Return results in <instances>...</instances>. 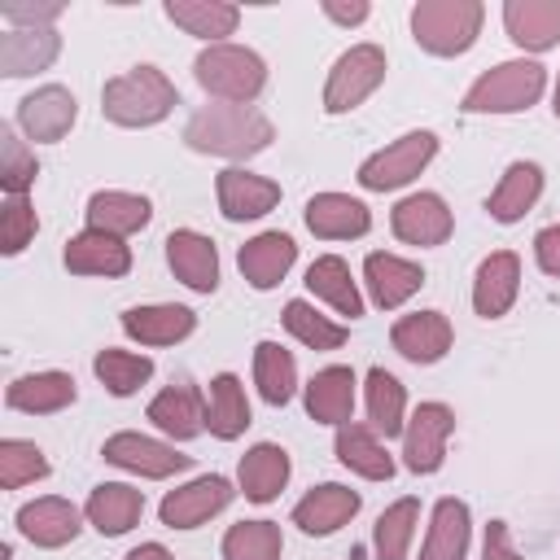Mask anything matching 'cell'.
Wrapping results in <instances>:
<instances>
[{
	"mask_svg": "<svg viewBox=\"0 0 560 560\" xmlns=\"http://www.w3.org/2000/svg\"><path fill=\"white\" fill-rule=\"evenodd\" d=\"M223 560H280L284 534L276 521H236L219 542Z\"/></svg>",
	"mask_w": 560,
	"mask_h": 560,
	"instance_id": "cell-42",
	"label": "cell"
},
{
	"mask_svg": "<svg viewBox=\"0 0 560 560\" xmlns=\"http://www.w3.org/2000/svg\"><path fill=\"white\" fill-rule=\"evenodd\" d=\"M214 197H219V210L228 223H249L280 206V184L267 175H254L245 166H228L214 175Z\"/></svg>",
	"mask_w": 560,
	"mask_h": 560,
	"instance_id": "cell-14",
	"label": "cell"
},
{
	"mask_svg": "<svg viewBox=\"0 0 560 560\" xmlns=\"http://www.w3.org/2000/svg\"><path fill=\"white\" fill-rule=\"evenodd\" d=\"M486 22L481 0H420L411 9V39L433 57H464Z\"/></svg>",
	"mask_w": 560,
	"mask_h": 560,
	"instance_id": "cell-5",
	"label": "cell"
},
{
	"mask_svg": "<svg viewBox=\"0 0 560 560\" xmlns=\"http://www.w3.org/2000/svg\"><path fill=\"white\" fill-rule=\"evenodd\" d=\"M542 92H547V66L534 57H512V61L481 70L472 88L464 92L459 109L464 114H521L538 105Z\"/></svg>",
	"mask_w": 560,
	"mask_h": 560,
	"instance_id": "cell-3",
	"label": "cell"
},
{
	"mask_svg": "<svg viewBox=\"0 0 560 560\" xmlns=\"http://www.w3.org/2000/svg\"><path fill=\"white\" fill-rule=\"evenodd\" d=\"M39 179V162H35V149L18 136L13 122L0 127V188L4 197H26Z\"/></svg>",
	"mask_w": 560,
	"mask_h": 560,
	"instance_id": "cell-44",
	"label": "cell"
},
{
	"mask_svg": "<svg viewBox=\"0 0 560 560\" xmlns=\"http://www.w3.org/2000/svg\"><path fill=\"white\" fill-rule=\"evenodd\" d=\"M61 52V35L52 26H39V31H18L9 26L0 35V74L4 79H26V74H39L57 61Z\"/></svg>",
	"mask_w": 560,
	"mask_h": 560,
	"instance_id": "cell-31",
	"label": "cell"
},
{
	"mask_svg": "<svg viewBox=\"0 0 560 560\" xmlns=\"http://www.w3.org/2000/svg\"><path fill=\"white\" fill-rule=\"evenodd\" d=\"M74 398H79L74 376H70V372H57V368H48V372H26V376L9 381V389H4V407L26 411V416H57V411H66Z\"/></svg>",
	"mask_w": 560,
	"mask_h": 560,
	"instance_id": "cell-26",
	"label": "cell"
},
{
	"mask_svg": "<svg viewBox=\"0 0 560 560\" xmlns=\"http://www.w3.org/2000/svg\"><path fill=\"white\" fill-rule=\"evenodd\" d=\"M551 114L560 118V74H556V92H551Z\"/></svg>",
	"mask_w": 560,
	"mask_h": 560,
	"instance_id": "cell-52",
	"label": "cell"
},
{
	"mask_svg": "<svg viewBox=\"0 0 560 560\" xmlns=\"http://www.w3.org/2000/svg\"><path fill=\"white\" fill-rule=\"evenodd\" d=\"M166 267L192 293H214L219 289V249H214L210 236H201L192 228H175L166 236Z\"/></svg>",
	"mask_w": 560,
	"mask_h": 560,
	"instance_id": "cell-23",
	"label": "cell"
},
{
	"mask_svg": "<svg viewBox=\"0 0 560 560\" xmlns=\"http://www.w3.org/2000/svg\"><path fill=\"white\" fill-rule=\"evenodd\" d=\"M232 499H236V486H232L228 477L201 472V477H192L188 486L166 490L162 503H158V516H162L166 529H197V525H206L210 516H219Z\"/></svg>",
	"mask_w": 560,
	"mask_h": 560,
	"instance_id": "cell-9",
	"label": "cell"
},
{
	"mask_svg": "<svg viewBox=\"0 0 560 560\" xmlns=\"http://www.w3.org/2000/svg\"><path fill=\"white\" fill-rule=\"evenodd\" d=\"M481 560H525V556L512 547V534H508V525H503V521H490V525H486Z\"/></svg>",
	"mask_w": 560,
	"mask_h": 560,
	"instance_id": "cell-49",
	"label": "cell"
},
{
	"mask_svg": "<svg viewBox=\"0 0 560 560\" xmlns=\"http://www.w3.org/2000/svg\"><path fill=\"white\" fill-rule=\"evenodd\" d=\"M368 13H372V4H368V0H350V4L324 0V18H332L337 26H359V22H368Z\"/></svg>",
	"mask_w": 560,
	"mask_h": 560,
	"instance_id": "cell-50",
	"label": "cell"
},
{
	"mask_svg": "<svg viewBox=\"0 0 560 560\" xmlns=\"http://www.w3.org/2000/svg\"><path fill=\"white\" fill-rule=\"evenodd\" d=\"M306 289L319 302H328L337 315H346V319H359L363 315V293H359V284L350 276V262L337 258V254H319L306 267Z\"/></svg>",
	"mask_w": 560,
	"mask_h": 560,
	"instance_id": "cell-36",
	"label": "cell"
},
{
	"mask_svg": "<svg viewBox=\"0 0 560 560\" xmlns=\"http://www.w3.org/2000/svg\"><path fill=\"white\" fill-rule=\"evenodd\" d=\"M451 341H455V328L442 311H411V315H398L394 328H389V346L407 363H420V368L446 359Z\"/></svg>",
	"mask_w": 560,
	"mask_h": 560,
	"instance_id": "cell-16",
	"label": "cell"
},
{
	"mask_svg": "<svg viewBox=\"0 0 560 560\" xmlns=\"http://www.w3.org/2000/svg\"><path fill=\"white\" fill-rule=\"evenodd\" d=\"M249 398H245V385L236 372H219L206 389V429L219 438V442H236L245 429H249Z\"/></svg>",
	"mask_w": 560,
	"mask_h": 560,
	"instance_id": "cell-35",
	"label": "cell"
},
{
	"mask_svg": "<svg viewBox=\"0 0 560 560\" xmlns=\"http://www.w3.org/2000/svg\"><path fill=\"white\" fill-rule=\"evenodd\" d=\"M122 560H175V556H171L162 542H140V547H131Z\"/></svg>",
	"mask_w": 560,
	"mask_h": 560,
	"instance_id": "cell-51",
	"label": "cell"
},
{
	"mask_svg": "<svg viewBox=\"0 0 560 560\" xmlns=\"http://www.w3.org/2000/svg\"><path fill=\"white\" fill-rule=\"evenodd\" d=\"M538 197H542V166L538 162H512L499 175L494 192L486 197V210L494 223H521L538 206Z\"/></svg>",
	"mask_w": 560,
	"mask_h": 560,
	"instance_id": "cell-33",
	"label": "cell"
},
{
	"mask_svg": "<svg viewBox=\"0 0 560 560\" xmlns=\"http://www.w3.org/2000/svg\"><path fill=\"white\" fill-rule=\"evenodd\" d=\"M88 228H96V232H109V236H136V232H144L149 228V219H153V206H149V197H140V192H122V188H101V192H92L88 197Z\"/></svg>",
	"mask_w": 560,
	"mask_h": 560,
	"instance_id": "cell-32",
	"label": "cell"
},
{
	"mask_svg": "<svg viewBox=\"0 0 560 560\" xmlns=\"http://www.w3.org/2000/svg\"><path fill=\"white\" fill-rule=\"evenodd\" d=\"M61 13H66V4H61V0H44V4H22V0H9V4H0V18H4L9 26H18V31H39V26H52Z\"/></svg>",
	"mask_w": 560,
	"mask_h": 560,
	"instance_id": "cell-47",
	"label": "cell"
},
{
	"mask_svg": "<svg viewBox=\"0 0 560 560\" xmlns=\"http://www.w3.org/2000/svg\"><path fill=\"white\" fill-rule=\"evenodd\" d=\"M503 26H508L516 48L547 52L560 44V0H508Z\"/></svg>",
	"mask_w": 560,
	"mask_h": 560,
	"instance_id": "cell-29",
	"label": "cell"
},
{
	"mask_svg": "<svg viewBox=\"0 0 560 560\" xmlns=\"http://www.w3.org/2000/svg\"><path fill=\"white\" fill-rule=\"evenodd\" d=\"M74 118H79L74 92L61 88V83H44V88H35L31 96L18 101L13 127H18L26 140H35V144H57V140L74 127Z\"/></svg>",
	"mask_w": 560,
	"mask_h": 560,
	"instance_id": "cell-11",
	"label": "cell"
},
{
	"mask_svg": "<svg viewBox=\"0 0 560 560\" xmlns=\"http://www.w3.org/2000/svg\"><path fill=\"white\" fill-rule=\"evenodd\" d=\"M521 293V258L512 249H494L477 262L472 276V311L481 319H503Z\"/></svg>",
	"mask_w": 560,
	"mask_h": 560,
	"instance_id": "cell-21",
	"label": "cell"
},
{
	"mask_svg": "<svg viewBox=\"0 0 560 560\" xmlns=\"http://www.w3.org/2000/svg\"><path fill=\"white\" fill-rule=\"evenodd\" d=\"M92 372H96V381H101L114 398H131V394L153 376V359H149V354H136V350H114V346H105V350H96Z\"/></svg>",
	"mask_w": 560,
	"mask_h": 560,
	"instance_id": "cell-41",
	"label": "cell"
},
{
	"mask_svg": "<svg viewBox=\"0 0 560 560\" xmlns=\"http://www.w3.org/2000/svg\"><path fill=\"white\" fill-rule=\"evenodd\" d=\"M293 262H298V241L289 232H258L236 249V267H241L245 284L258 293L276 289Z\"/></svg>",
	"mask_w": 560,
	"mask_h": 560,
	"instance_id": "cell-19",
	"label": "cell"
},
{
	"mask_svg": "<svg viewBox=\"0 0 560 560\" xmlns=\"http://www.w3.org/2000/svg\"><path fill=\"white\" fill-rule=\"evenodd\" d=\"M468 542H472V512H468V503L455 499V494L438 499L433 516H429V534H424L420 560H464Z\"/></svg>",
	"mask_w": 560,
	"mask_h": 560,
	"instance_id": "cell-30",
	"label": "cell"
},
{
	"mask_svg": "<svg viewBox=\"0 0 560 560\" xmlns=\"http://www.w3.org/2000/svg\"><path fill=\"white\" fill-rule=\"evenodd\" d=\"M101 455H105V464H114V468H122V472H136V477H144V481H162V477H175V472L192 468V455H179L175 442L136 433V429L109 433L105 446H101Z\"/></svg>",
	"mask_w": 560,
	"mask_h": 560,
	"instance_id": "cell-8",
	"label": "cell"
},
{
	"mask_svg": "<svg viewBox=\"0 0 560 560\" xmlns=\"http://www.w3.org/2000/svg\"><path fill=\"white\" fill-rule=\"evenodd\" d=\"M83 516H88V525H92L101 538H122V534H131V529L140 525V516H144V490H136V486H127V481H101V486L88 494Z\"/></svg>",
	"mask_w": 560,
	"mask_h": 560,
	"instance_id": "cell-24",
	"label": "cell"
},
{
	"mask_svg": "<svg viewBox=\"0 0 560 560\" xmlns=\"http://www.w3.org/2000/svg\"><path fill=\"white\" fill-rule=\"evenodd\" d=\"M363 402H368V424L381 438H398L407 429V389L394 372L385 368H368L363 376Z\"/></svg>",
	"mask_w": 560,
	"mask_h": 560,
	"instance_id": "cell-37",
	"label": "cell"
},
{
	"mask_svg": "<svg viewBox=\"0 0 560 560\" xmlns=\"http://www.w3.org/2000/svg\"><path fill=\"white\" fill-rule=\"evenodd\" d=\"M289 472H293V459L284 446L276 442H254L241 464H236V486L249 503H271L284 486H289Z\"/></svg>",
	"mask_w": 560,
	"mask_h": 560,
	"instance_id": "cell-28",
	"label": "cell"
},
{
	"mask_svg": "<svg viewBox=\"0 0 560 560\" xmlns=\"http://www.w3.org/2000/svg\"><path fill=\"white\" fill-rule=\"evenodd\" d=\"M153 429H162L171 442H192L201 429H206V398L197 385L179 381V385H166L162 394H153L149 411Z\"/></svg>",
	"mask_w": 560,
	"mask_h": 560,
	"instance_id": "cell-27",
	"label": "cell"
},
{
	"mask_svg": "<svg viewBox=\"0 0 560 560\" xmlns=\"http://www.w3.org/2000/svg\"><path fill=\"white\" fill-rule=\"evenodd\" d=\"M302 219L319 241H359L372 232V210L350 192H315Z\"/></svg>",
	"mask_w": 560,
	"mask_h": 560,
	"instance_id": "cell-22",
	"label": "cell"
},
{
	"mask_svg": "<svg viewBox=\"0 0 560 560\" xmlns=\"http://www.w3.org/2000/svg\"><path fill=\"white\" fill-rule=\"evenodd\" d=\"M166 18H171L179 31L197 35V39H206V44H228L223 35L236 31L241 9L228 4V0H166Z\"/></svg>",
	"mask_w": 560,
	"mask_h": 560,
	"instance_id": "cell-38",
	"label": "cell"
},
{
	"mask_svg": "<svg viewBox=\"0 0 560 560\" xmlns=\"http://www.w3.org/2000/svg\"><path fill=\"white\" fill-rule=\"evenodd\" d=\"M363 284H368V298H372L381 311H398L402 302H411V298L420 293L424 267L411 262V258L372 249V254L363 258Z\"/></svg>",
	"mask_w": 560,
	"mask_h": 560,
	"instance_id": "cell-20",
	"label": "cell"
},
{
	"mask_svg": "<svg viewBox=\"0 0 560 560\" xmlns=\"http://www.w3.org/2000/svg\"><path fill=\"white\" fill-rule=\"evenodd\" d=\"M389 228L402 245H420V249H433V245H446L451 232H455V214L451 206L438 197V192H407L394 210H389Z\"/></svg>",
	"mask_w": 560,
	"mask_h": 560,
	"instance_id": "cell-13",
	"label": "cell"
},
{
	"mask_svg": "<svg viewBox=\"0 0 560 560\" xmlns=\"http://www.w3.org/2000/svg\"><path fill=\"white\" fill-rule=\"evenodd\" d=\"M83 521H88V516H83L70 499H61V494H39V499L22 503L18 516H13L18 534H22L31 547H39V551H57V547L74 542L79 529H83Z\"/></svg>",
	"mask_w": 560,
	"mask_h": 560,
	"instance_id": "cell-12",
	"label": "cell"
},
{
	"mask_svg": "<svg viewBox=\"0 0 560 560\" xmlns=\"http://www.w3.org/2000/svg\"><path fill=\"white\" fill-rule=\"evenodd\" d=\"M354 385H359L354 368H346V363L319 368V372L302 385L306 416H311L315 424H332V429L350 424V420H354Z\"/></svg>",
	"mask_w": 560,
	"mask_h": 560,
	"instance_id": "cell-18",
	"label": "cell"
},
{
	"mask_svg": "<svg viewBox=\"0 0 560 560\" xmlns=\"http://www.w3.org/2000/svg\"><path fill=\"white\" fill-rule=\"evenodd\" d=\"M254 385L267 407H284L298 394V359L280 341H258L254 346Z\"/></svg>",
	"mask_w": 560,
	"mask_h": 560,
	"instance_id": "cell-39",
	"label": "cell"
},
{
	"mask_svg": "<svg viewBox=\"0 0 560 560\" xmlns=\"http://www.w3.org/2000/svg\"><path fill=\"white\" fill-rule=\"evenodd\" d=\"M332 451H337L341 468H350V472H359L368 481H389L394 477V455L385 451V442H381V433L372 424H359V420L341 424Z\"/></svg>",
	"mask_w": 560,
	"mask_h": 560,
	"instance_id": "cell-34",
	"label": "cell"
},
{
	"mask_svg": "<svg viewBox=\"0 0 560 560\" xmlns=\"http://www.w3.org/2000/svg\"><path fill=\"white\" fill-rule=\"evenodd\" d=\"M433 158H438V136L433 131H407V136L389 140L385 149H376L372 158H363L354 179L368 192H394V188H407Z\"/></svg>",
	"mask_w": 560,
	"mask_h": 560,
	"instance_id": "cell-7",
	"label": "cell"
},
{
	"mask_svg": "<svg viewBox=\"0 0 560 560\" xmlns=\"http://www.w3.org/2000/svg\"><path fill=\"white\" fill-rule=\"evenodd\" d=\"M52 468H48V455L26 442V438H4L0 442V486L4 490H22L31 481H44Z\"/></svg>",
	"mask_w": 560,
	"mask_h": 560,
	"instance_id": "cell-45",
	"label": "cell"
},
{
	"mask_svg": "<svg viewBox=\"0 0 560 560\" xmlns=\"http://www.w3.org/2000/svg\"><path fill=\"white\" fill-rule=\"evenodd\" d=\"M385 70H389V61H385V48L381 44H350L332 61V70L324 79V114H350V109H359L385 83Z\"/></svg>",
	"mask_w": 560,
	"mask_h": 560,
	"instance_id": "cell-6",
	"label": "cell"
},
{
	"mask_svg": "<svg viewBox=\"0 0 560 560\" xmlns=\"http://www.w3.org/2000/svg\"><path fill=\"white\" fill-rule=\"evenodd\" d=\"M359 508H363L359 490H350V486H341V481H324V486H311V490L293 503V525H298L302 534H311V538H328V534H337L341 525H350Z\"/></svg>",
	"mask_w": 560,
	"mask_h": 560,
	"instance_id": "cell-15",
	"label": "cell"
},
{
	"mask_svg": "<svg viewBox=\"0 0 560 560\" xmlns=\"http://www.w3.org/2000/svg\"><path fill=\"white\" fill-rule=\"evenodd\" d=\"M61 262H66L70 276H105V280H118V276L131 271V245L122 236L83 228L79 236L66 241Z\"/></svg>",
	"mask_w": 560,
	"mask_h": 560,
	"instance_id": "cell-17",
	"label": "cell"
},
{
	"mask_svg": "<svg viewBox=\"0 0 560 560\" xmlns=\"http://www.w3.org/2000/svg\"><path fill=\"white\" fill-rule=\"evenodd\" d=\"M271 140H276V127L254 105H223V101H214V105H201L184 122V144L192 153H210V158L241 162V158L262 153Z\"/></svg>",
	"mask_w": 560,
	"mask_h": 560,
	"instance_id": "cell-1",
	"label": "cell"
},
{
	"mask_svg": "<svg viewBox=\"0 0 560 560\" xmlns=\"http://www.w3.org/2000/svg\"><path fill=\"white\" fill-rule=\"evenodd\" d=\"M534 258H538V267H542L547 276L560 280V223L538 228V236H534Z\"/></svg>",
	"mask_w": 560,
	"mask_h": 560,
	"instance_id": "cell-48",
	"label": "cell"
},
{
	"mask_svg": "<svg viewBox=\"0 0 560 560\" xmlns=\"http://www.w3.org/2000/svg\"><path fill=\"white\" fill-rule=\"evenodd\" d=\"M122 332L140 346H175L197 332V315L179 302H149V306H127L122 311Z\"/></svg>",
	"mask_w": 560,
	"mask_h": 560,
	"instance_id": "cell-25",
	"label": "cell"
},
{
	"mask_svg": "<svg viewBox=\"0 0 560 560\" xmlns=\"http://www.w3.org/2000/svg\"><path fill=\"white\" fill-rule=\"evenodd\" d=\"M192 79L223 105H254L267 88V61L245 44H206L192 61Z\"/></svg>",
	"mask_w": 560,
	"mask_h": 560,
	"instance_id": "cell-4",
	"label": "cell"
},
{
	"mask_svg": "<svg viewBox=\"0 0 560 560\" xmlns=\"http://www.w3.org/2000/svg\"><path fill=\"white\" fill-rule=\"evenodd\" d=\"M39 232V219H35V206L26 197H4L0 206V254L13 258L22 254Z\"/></svg>",
	"mask_w": 560,
	"mask_h": 560,
	"instance_id": "cell-46",
	"label": "cell"
},
{
	"mask_svg": "<svg viewBox=\"0 0 560 560\" xmlns=\"http://www.w3.org/2000/svg\"><path fill=\"white\" fill-rule=\"evenodd\" d=\"M284 328H289L306 350H341V346H346V337H350V328H346V324H337V319L319 315L306 298L284 302Z\"/></svg>",
	"mask_w": 560,
	"mask_h": 560,
	"instance_id": "cell-43",
	"label": "cell"
},
{
	"mask_svg": "<svg viewBox=\"0 0 560 560\" xmlns=\"http://www.w3.org/2000/svg\"><path fill=\"white\" fill-rule=\"evenodd\" d=\"M451 433H455V411L446 402H420L407 416V429H402V464L420 477L438 472L446 464Z\"/></svg>",
	"mask_w": 560,
	"mask_h": 560,
	"instance_id": "cell-10",
	"label": "cell"
},
{
	"mask_svg": "<svg viewBox=\"0 0 560 560\" xmlns=\"http://www.w3.org/2000/svg\"><path fill=\"white\" fill-rule=\"evenodd\" d=\"M416 525H420V499H416V494L394 499V503L376 516V525H372L376 560H407L411 538H416Z\"/></svg>",
	"mask_w": 560,
	"mask_h": 560,
	"instance_id": "cell-40",
	"label": "cell"
},
{
	"mask_svg": "<svg viewBox=\"0 0 560 560\" xmlns=\"http://www.w3.org/2000/svg\"><path fill=\"white\" fill-rule=\"evenodd\" d=\"M179 105L175 83L158 66H131L101 88V114L114 127H158Z\"/></svg>",
	"mask_w": 560,
	"mask_h": 560,
	"instance_id": "cell-2",
	"label": "cell"
}]
</instances>
